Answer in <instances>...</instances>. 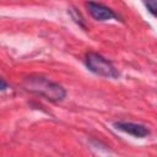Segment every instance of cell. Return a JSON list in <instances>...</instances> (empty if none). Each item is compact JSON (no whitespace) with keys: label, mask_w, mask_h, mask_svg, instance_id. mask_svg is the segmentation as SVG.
Here are the masks:
<instances>
[{"label":"cell","mask_w":157,"mask_h":157,"mask_svg":"<svg viewBox=\"0 0 157 157\" xmlns=\"http://www.w3.org/2000/svg\"><path fill=\"white\" fill-rule=\"evenodd\" d=\"M22 85L27 91L37 93L52 102L61 101L65 98V94H66L65 90L60 85L52 82L48 78L43 76H38V75L25 77Z\"/></svg>","instance_id":"1"},{"label":"cell","mask_w":157,"mask_h":157,"mask_svg":"<svg viewBox=\"0 0 157 157\" xmlns=\"http://www.w3.org/2000/svg\"><path fill=\"white\" fill-rule=\"evenodd\" d=\"M86 65L92 72L97 75L104 77H114V78L119 76L115 67L105 58H103L97 53H88L86 55Z\"/></svg>","instance_id":"2"},{"label":"cell","mask_w":157,"mask_h":157,"mask_svg":"<svg viewBox=\"0 0 157 157\" xmlns=\"http://www.w3.org/2000/svg\"><path fill=\"white\" fill-rule=\"evenodd\" d=\"M87 7H88V11L92 15V17L96 18V20H98V21L117 18V15L109 7H107V6L102 5V4L90 1V2H87Z\"/></svg>","instance_id":"3"},{"label":"cell","mask_w":157,"mask_h":157,"mask_svg":"<svg viewBox=\"0 0 157 157\" xmlns=\"http://www.w3.org/2000/svg\"><path fill=\"white\" fill-rule=\"evenodd\" d=\"M114 126L124 132H128L132 136H137V137H144L146 135L150 134V130L144 126V125H140V124H134V123H124V121H119V123H115Z\"/></svg>","instance_id":"4"},{"label":"cell","mask_w":157,"mask_h":157,"mask_svg":"<svg viewBox=\"0 0 157 157\" xmlns=\"http://www.w3.org/2000/svg\"><path fill=\"white\" fill-rule=\"evenodd\" d=\"M144 1H145V5L147 6L148 11L152 15H155L156 13V0H144Z\"/></svg>","instance_id":"5"},{"label":"cell","mask_w":157,"mask_h":157,"mask_svg":"<svg viewBox=\"0 0 157 157\" xmlns=\"http://www.w3.org/2000/svg\"><path fill=\"white\" fill-rule=\"evenodd\" d=\"M6 87H7V83L2 78H0V90H5Z\"/></svg>","instance_id":"6"}]
</instances>
